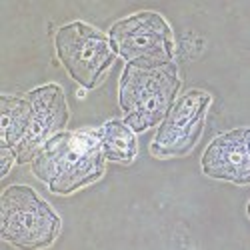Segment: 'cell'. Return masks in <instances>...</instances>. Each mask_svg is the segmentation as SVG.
<instances>
[{"mask_svg":"<svg viewBox=\"0 0 250 250\" xmlns=\"http://www.w3.org/2000/svg\"><path fill=\"white\" fill-rule=\"evenodd\" d=\"M108 38L114 54L126 64L150 70L174 62V34L158 12L144 10L118 20Z\"/></svg>","mask_w":250,"mask_h":250,"instance_id":"obj_4","label":"cell"},{"mask_svg":"<svg viewBox=\"0 0 250 250\" xmlns=\"http://www.w3.org/2000/svg\"><path fill=\"white\" fill-rule=\"evenodd\" d=\"M54 46L70 78L84 88H94L98 84L116 56L110 38L80 20L64 24L56 32Z\"/></svg>","mask_w":250,"mask_h":250,"instance_id":"obj_5","label":"cell"},{"mask_svg":"<svg viewBox=\"0 0 250 250\" xmlns=\"http://www.w3.org/2000/svg\"><path fill=\"white\" fill-rule=\"evenodd\" d=\"M16 162V150L14 148H8V146H0V176H6L10 172V166Z\"/></svg>","mask_w":250,"mask_h":250,"instance_id":"obj_11","label":"cell"},{"mask_svg":"<svg viewBox=\"0 0 250 250\" xmlns=\"http://www.w3.org/2000/svg\"><path fill=\"white\" fill-rule=\"evenodd\" d=\"M180 88L176 64L160 68H138L126 64L120 78L118 102L124 112V124L132 132H144L162 122Z\"/></svg>","mask_w":250,"mask_h":250,"instance_id":"obj_2","label":"cell"},{"mask_svg":"<svg viewBox=\"0 0 250 250\" xmlns=\"http://www.w3.org/2000/svg\"><path fill=\"white\" fill-rule=\"evenodd\" d=\"M60 232V218L30 186H8L0 196V236L20 248H46Z\"/></svg>","mask_w":250,"mask_h":250,"instance_id":"obj_3","label":"cell"},{"mask_svg":"<svg viewBox=\"0 0 250 250\" xmlns=\"http://www.w3.org/2000/svg\"><path fill=\"white\" fill-rule=\"evenodd\" d=\"M212 96L202 90H188L178 96L154 132L150 152L158 158L186 156L204 130L206 110Z\"/></svg>","mask_w":250,"mask_h":250,"instance_id":"obj_6","label":"cell"},{"mask_svg":"<svg viewBox=\"0 0 250 250\" xmlns=\"http://www.w3.org/2000/svg\"><path fill=\"white\" fill-rule=\"evenodd\" d=\"M32 112L28 120V128L22 142L14 148L16 162L28 164L36 156V152L44 146V142L56 136L68 122V106L64 92L58 84L38 86L26 94Z\"/></svg>","mask_w":250,"mask_h":250,"instance_id":"obj_7","label":"cell"},{"mask_svg":"<svg viewBox=\"0 0 250 250\" xmlns=\"http://www.w3.org/2000/svg\"><path fill=\"white\" fill-rule=\"evenodd\" d=\"M100 146L104 160L130 164L136 158V136L122 120H110L100 128Z\"/></svg>","mask_w":250,"mask_h":250,"instance_id":"obj_10","label":"cell"},{"mask_svg":"<svg viewBox=\"0 0 250 250\" xmlns=\"http://www.w3.org/2000/svg\"><path fill=\"white\" fill-rule=\"evenodd\" d=\"M250 130L234 128L216 136L202 154V172L234 184L250 182Z\"/></svg>","mask_w":250,"mask_h":250,"instance_id":"obj_8","label":"cell"},{"mask_svg":"<svg viewBox=\"0 0 250 250\" xmlns=\"http://www.w3.org/2000/svg\"><path fill=\"white\" fill-rule=\"evenodd\" d=\"M32 106L26 96H0V146L16 148L22 142Z\"/></svg>","mask_w":250,"mask_h":250,"instance_id":"obj_9","label":"cell"},{"mask_svg":"<svg viewBox=\"0 0 250 250\" xmlns=\"http://www.w3.org/2000/svg\"><path fill=\"white\" fill-rule=\"evenodd\" d=\"M30 168L52 194H72L104 174L100 130L58 132L36 152Z\"/></svg>","mask_w":250,"mask_h":250,"instance_id":"obj_1","label":"cell"}]
</instances>
